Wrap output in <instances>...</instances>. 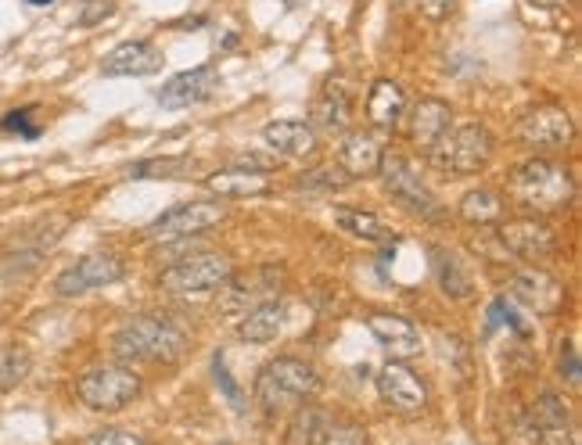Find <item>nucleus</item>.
Listing matches in <instances>:
<instances>
[{"label": "nucleus", "mask_w": 582, "mask_h": 445, "mask_svg": "<svg viewBox=\"0 0 582 445\" xmlns=\"http://www.w3.org/2000/svg\"><path fill=\"white\" fill-rule=\"evenodd\" d=\"M507 191L518 209H525L529 216H554V212H565L575 198V184L568 166L554 162V158H529L514 166L511 180H507Z\"/></svg>", "instance_id": "1"}, {"label": "nucleus", "mask_w": 582, "mask_h": 445, "mask_svg": "<svg viewBox=\"0 0 582 445\" xmlns=\"http://www.w3.org/2000/svg\"><path fill=\"white\" fill-rule=\"evenodd\" d=\"M187 349V334L169 316H133L112 338V352L123 363H177Z\"/></svg>", "instance_id": "2"}, {"label": "nucleus", "mask_w": 582, "mask_h": 445, "mask_svg": "<svg viewBox=\"0 0 582 445\" xmlns=\"http://www.w3.org/2000/svg\"><path fill=\"white\" fill-rule=\"evenodd\" d=\"M317 392H320V374L309 367L306 359L277 356L256 374V402L259 410L270 413V417L299 410L302 402H309Z\"/></svg>", "instance_id": "3"}, {"label": "nucleus", "mask_w": 582, "mask_h": 445, "mask_svg": "<svg viewBox=\"0 0 582 445\" xmlns=\"http://www.w3.org/2000/svg\"><path fill=\"white\" fill-rule=\"evenodd\" d=\"M496 155V137L485 123H460L439 140L428 155L435 169L450 176H475L482 173Z\"/></svg>", "instance_id": "4"}, {"label": "nucleus", "mask_w": 582, "mask_h": 445, "mask_svg": "<svg viewBox=\"0 0 582 445\" xmlns=\"http://www.w3.org/2000/svg\"><path fill=\"white\" fill-rule=\"evenodd\" d=\"M141 388V374H133V367H126V363H97V367L83 370L80 381H76V395L94 413L126 410L141 395Z\"/></svg>", "instance_id": "5"}, {"label": "nucleus", "mask_w": 582, "mask_h": 445, "mask_svg": "<svg viewBox=\"0 0 582 445\" xmlns=\"http://www.w3.org/2000/svg\"><path fill=\"white\" fill-rule=\"evenodd\" d=\"M234 273V262L223 252H198L187 255V259H177L173 266L159 273V288L169 291V295H212V291H223V284Z\"/></svg>", "instance_id": "6"}, {"label": "nucleus", "mask_w": 582, "mask_h": 445, "mask_svg": "<svg viewBox=\"0 0 582 445\" xmlns=\"http://www.w3.org/2000/svg\"><path fill=\"white\" fill-rule=\"evenodd\" d=\"M378 176H381V184H385V191L392 194V201H399L410 216L428 219V223H439V219L446 216L439 198L432 194V187L424 184V176L417 173V166L410 162V158L388 155L385 151V158H381V166H378Z\"/></svg>", "instance_id": "7"}, {"label": "nucleus", "mask_w": 582, "mask_h": 445, "mask_svg": "<svg viewBox=\"0 0 582 445\" xmlns=\"http://www.w3.org/2000/svg\"><path fill=\"white\" fill-rule=\"evenodd\" d=\"M223 219H227V205L223 201H184V205H173L169 212H162L159 219H151L148 227H144V237L159 241V245H173V241H187V237L205 234V230H212Z\"/></svg>", "instance_id": "8"}, {"label": "nucleus", "mask_w": 582, "mask_h": 445, "mask_svg": "<svg viewBox=\"0 0 582 445\" xmlns=\"http://www.w3.org/2000/svg\"><path fill=\"white\" fill-rule=\"evenodd\" d=\"M572 137H575L572 115H568L565 105H554V101L529 108L518 119V126H514V140L529 151H561L572 144Z\"/></svg>", "instance_id": "9"}, {"label": "nucleus", "mask_w": 582, "mask_h": 445, "mask_svg": "<svg viewBox=\"0 0 582 445\" xmlns=\"http://www.w3.org/2000/svg\"><path fill=\"white\" fill-rule=\"evenodd\" d=\"M496 237L507 248V255H514L525 266H543L547 259H554L557 252V234L543 223L539 216H514L496 223Z\"/></svg>", "instance_id": "10"}, {"label": "nucleus", "mask_w": 582, "mask_h": 445, "mask_svg": "<svg viewBox=\"0 0 582 445\" xmlns=\"http://www.w3.org/2000/svg\"><path fill=\"white\" fill-rule=\"evenodd\" d=\"M126 277V266L119 255L112 252H94V255H83L54 277V295L58 298H80L87 291H97V288H108V284H119Z\"/></svg>", "instance_id": "11"}, {"label": "nucleus", "mask_w": 582, "mask_h": 445, "mask_svg": "<svg viewBox=\"0 0 582 445\" xmlns=\"http://www.w3.org/2000/svg\"><path fill=\"white\" fill-rule=\"evenodd\" d=\"M374 388H378V399L388 410L403 413V417H417L428 406V384L406 367L403 359H388L374 377Z\"/></svg>", "instance_id": "12"}, {"label": "nucleus", "mask_w": 582, "mask_h": 445, "mask_svg": "<svg viewBox=\"0 0 582 445\" xmlns=\"http://www.w3.org/2000/svg\"><path fill=\"white\" fill-rule=\"evenodd\" d=\"M507 288L518 298L521 306L532 309L536 316H554L557 309L565 306V284L557 277H550L547 270L539 266H525V270H514L507 277Z\"/></svg>", "instance_id": "13"}, {"label": "nucleus", "mask_w": 582, "mask_h": 445, "mask_svg": "<svg viewBox=\"0 0 582 445\" xmlns=\"http://www.w3.org/2000/svg\"><path fill=\"white\" fill-rule=\"evenodd\" d=\"M216 87H220V69L216 65H198V69L177 72L173 79H166L155 97H159L162 108H191L209 101L216 94Z\"/></svg>", "instance_id": "14"}, {"label": "nucleus", "mask_w": 582, "mask_h": 445, "mask_svg": "<svg viewBox=\"0 0 582 445\" xmlns=\"http://www.w3.org/2000/svg\"><path fill=\"white\" fill-rule=\"evenodd\" d=\"M367 331L378 338V345L392 359H414V356H421V349H424L421 327H417L410 316L371 313V316H367Z\"/></svg>", "instance_id": "15"}, {"label": "nucleus", "mask_w": 582, "mask_h": 445, "mask_svg": "<svg viewBox=\"0 0 582 445\" xmlns=\"http://www.w3.org/2000/svg\"><path fill=\"white\" fill-rule=\"evenodd\" d=\"M381 158H385V144L374 130H345L342 144H338V169L349 180H367L378 176Z\"/></svg>", "instance_id": "16"}, {"label": "nucleus", "mask_w": 582, "mask_h": 445, "mask_svg": "<svg viewBox=\"0 0 582 445\" xmlns=\"http://www.w3.org/2000/svg\"><path fill=\"white\" fill-rule=\"evenodd\" d=\"M453 126V108L439 97H421L410 112V144L421 151L424 158L432 155V148L439 144Z\"/></svg>", "instance_id": "17"}, {"label": "nucleus", "mask_w": 582, "mask_h": 445, "mask_svg": "<svg viewBox=\"0 0 582 445\" xmlns=\"http://www.w3.org/2000/svg\"><path fill=\"white\" fill-rule=\"evenodd\" d=\"M162 69V51L151 40H126V44L112 47L101 62V76L119 79V76H155Z\"/></svg>", "instance_id": "18"}, {"label": "nucleus", "mask_w": 582, "mask_h": 445, "mask_svg": "<svg viewBox=\"0 0 582 445\" xmlns=\"http://www.w3.org/2000/svg\"><path fill=\"white\" fill-rule=\"evenodd\" d=\"M353 119V97L342 83H324L309 105V126L324 133H345Z\"/></svg>", "instance_id": "19"}, {"label": "nucleus", "mask_w": 582, "mask_h": 445, "mask_svg": "<svg viewBox=\"0 0 582 445\" xmlns=\"http://www.w3.org/2000/svg\"><path fill=\"white\" fill-rule=\"evenodd\" d=\"M205 187L220 201H241V198H259V194H270V176L266 169H216V173L205 176Z\"/></svg>", "instance_id": "20"}, {"label": "nucleus", "mask_w": 582, "mask_h": 445, "mask_svg": "<svg viewBox=\"0 0 582 445\" xmlns=\"http://www.w3.org/2000/svg\"><path fill=\"white\" fill-rule=\"evenodd\" d=\"M266 148L281 158H306L317 151V130L302 119H274L263 126Z\"/></svg>", "instance_id": "21"}, {"label": "nucleus", "mask_w": 582, "mask_h": 445, "mask_svg": "<svg viewBox=\"0 0 582 445\" xmlns=\"http://www.w3.org/2000/svg\"><path fill=\"white\" fill-rule=\"evenodd\" d=\"M284 320H288V309H284L281 298H266V302H256L252 309L241 313L238 338L248 341V345H270L284 331Z\"/></svg>", "instance_id": "22"}, {"label": "nucleus", "mask_w": 582, "mask_h": 445, "mask_svg": "<svg viewBox=\"0 0 582 445\" xmlns=\"http://www.w3.org/2000/svg\"><path fill=\"white\" fill-rule=\"evenodd\" d=\"M406 115V94L396 79H374L367 94V123L374 130H396Z\"/></svg>", "instance_id": "23"}, {"label": "nucleus", "mask_w": 582, "mask_h": 445, "mask_svg": "<svg viewBox=\"0 0 582 445\" xmlns=\"http://www.w3.org/2000/svg\"><path fill=\"white\" fill-rule=\"evenodd\" d=\"M536 424H539V445H579L575 442V431H572V420H568V410L565 402L557 399V395H543L536 402Z\"/></svg>", "instance_id": "24"}, {"label": "nucleus", "mask_w": 582, "mask_h": 445, "mask_svg": "<svg viewBox=\"0 0 582 445\" xmlns=\"http://www.w3.org/2000/svg\"><path fill=\"white\" fill-rule=\"evenodd\" d=\"M335 223L345 230L349 237L363 241V245H388V241H396L392 227H388L385 219H378L374 212H360V209H335Z\"/></svg>", "instance_id": "25"}, {"label": "nucleus", "mask_w": 582, "mask_h": 445, "mask_svg": "<svg viewBox=\"0 0 582 445\" xmlns=\"http://www.w3.org/2000/svg\"><path fill=\"white\" fill-rule=\"evenodd\" d=\"M432 255H435L432 266H435L439 288L450 298H457V302H468V298L475 295V280H471V273L464 270V262H460L453 252H446V248H432Z\"/></svg>", "instance_id": "26"}, {"label": "nucleus", "mask_w": 582, "mask_h": 445, "mask_svg": "<svg viewBox=\"0 0 582 445\" xmlns=\"http://www.w3.org/2000/svg\"><path fill=\"white\" fill-rule=\"evenodd\" d=\"M503 209H507V201L489 187H478V191H468L460 198V219L471 227H496L503 219Z\"/></svg>", "instance_id": "27"}, {"label": "nucleus", "mask_w": 582, "mask_h": 445, "mask_svg": "<svg viewBox=\"0 0 582 445\" xmlns=\"http://www.w3.org/2000/svg\"><path fill=\"white\" fill-rule=\"evenodd\" d=\"M33 370V356L22 345H0V395L15 392Z\"/></svg>", "instance_id": "28"}, {"label": "nucleus", "mask_w": 582, "mask_h": 445, "mask_svg": "<svg viewBox=\"0 0 582 445\" xmlns=\"http://www.w3.org/2000/svg\"><path fill=\"white\" fill-rule=\"evenodd\" d=\"M327 424H331V417H327L324 410H317V406L302 402L299 413H295V420H291L288 442H284V445H317V438L324 435Z\"/></svg>", "instance_id": "29"}, {"label": "nucleus", "mask_w": 582, "mask_h": 445, "mask_svg": "<svg viewBox=\"0 0 582 445\" xmlns=\"http://www.w3.org/2000/svg\"><path fill=\"white\" fill-rule=\"evenodd\" d=\"M194 169L191 158H151V162H137L126 169L130 180H155V176H187Z\"/></svg>", "instance_id": "30"}, {"label": "nucleus", "mask_w": 582, "mask_h": 445, "mask_svg": "<svg viewBox=\"0 0 582 445\" xmlns=\"http://www.w3.org/2000/svg\"><path fill=\"white\" fill-rule=\"evenodd\" d=\"M349 184H353V180H349L342 169H309V173H302L299 180H295L299 191H324V194H335Z\"/></svg>", "instance_id": "31"}, {"label": "nucleus", "mask_w": 582, "mask_h": 445, "mask_svg": "<svg viewBox=\"0 0 582 445\" xmlns=\"http://www.w3.org/2000/svg\"><path fill=\"white\" fill-rule=\"evenodd\" d=\"M317 445H371L367 428L353 424V420H331L324 428V435L317 438Z\"/></svg>", "instance_id": "32"}, {"label": "nucleus", "mask_w": 582, "mask_h": 445, "mask_svg": "<svg viewBox=\"0 0 582 445\" xmlns=\"http://www.w3.org/2000/svg\"><path fill=\"white\" fill-rule=\"evenodd\" d=\"M119 11V0H83L80 4V26H101Z\"/></svg>", "instance_id": "33"}, {"label": "nucleus", "mask_w": 582, "mask_h": 445, "mask_svg": "<svg viewBox=\"0 0 582 445\" xmlns=\"http://www.w3.org/2000/svg\"><path fill=\"white\" fill-rule=\"evenodd\" d=\"M87 445H144V438L123 428H105V431H94L87 438Z\"/></svg>", "instance_id": "34"}, {"label": "nucleus", "mask_w": 582, "mask_h": 445, "mask_svg": "<svg viewBox=\"0 0 582 445\" xmlns=\"http://www.w3.org/2000/svg\"><path fill=\"white\" fill-rule=\"evenodd\" d=\"M561 377L568 384H579V352H575V341H561Z\"/></svg>", "instance_id": "35"}, {"label": "nucleus", "mask_w": 582, "mask_h": 445, "mask_svg": "<svg viewBox=\"0 0 582 445\" xmlns=\"http://www.w3.org/2000/svg\"><path fill=\"white\" fill-rule=\"evenodd\" d=\"M29 115H33L29 108H22V112H8V115H4V130L36 137V133H40V126H29Z\"/></svg>", "instance_id": "36"}, {"label": "nucleus", "mask_w": 582, "mask_h": 445, "mask_svg": "<svg viewBox=\"0 0 582 445\" xmlns=\"http://www.w3.org/2000/svg\"><path fill=\"white\" fill-rule=\"evenodd\" d=\"M453 8H457V0H421L424 18H432V22H442V18H450Z\"/></svg>", "instance_id": "37"}, {"label": "nucleus", "mask_w": 582, "mask_h": 445, "mask_svg": "<svg viewBox=\"0 0 582 445\" xmlns=\"http://www.w3.org/2000/svg\"><path fill=\"white\" fill-rule=\"evenodd\" d=\"M216 381L223 384V392H227V395H230V402H234V406L241 410V392H238V384L230 381V374H227V367H223V359H220V356H216Z\"/></svg>", "instance_id": "38"}, {"label": "nucleus", "mask_w": 582, "mask_h": 445, "mask_svg": "<svg viewBox=\"0 0 582 445\" xmlns=\"http://www.w3.org/2000/svg\"><path fill=\"white\" fill-rule=\"evenodd\" d=\"M529 4H536V8H565L568 0H529Z\"/></svg>", "instance_id": "39"}, {"label": "nucleus", "mask_w": 582, "mask_h": 445, "mask_svg": "<svg viewBox=\"0 0 582 445\" xmlns=\"http://www.w3.org/2000/svg\"><path fill=\"white\" fill-rule=\"evenodd\" d=\"M26 4H33V8H47V4H54V0H26Z\"/></svg>", "instance_id": "40"}, {"label": "nucleus", "mask_w": 582, "mask_h": 445, "mask_svg": "<svg viewBox=\"0 0 582 445\" xmlns=\"http://www.w3.org/2000/svg\"><path fill=\"white\" fill-rule=\"evenodd\" d=\"M288 4H291V8H302V4H306V0H288Z\"/></svg>", "instance_id": "41"}]
</instances>
